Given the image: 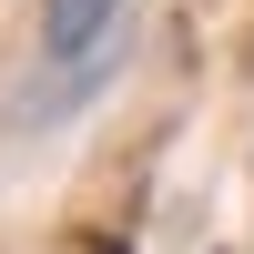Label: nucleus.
<instances>
[{"mask_svg": "<svg viewBox=\"0 0 254 254\" xmlns=\"http://www.w3.org/2000/svg\"><path fill=\"white\" fill-rule=\"evenodd\" d=\"M122 0H41V51L51 61H92L102 41H112Z\"/></svg>", "mask_w": 254, "mask_h": 254, "instance_id": "obj_1", "label": "nucleus"}]
</instances>
